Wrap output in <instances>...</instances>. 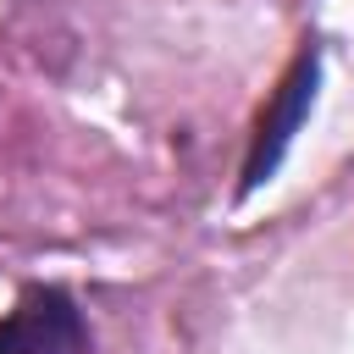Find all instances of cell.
Segmentation results:
<instances>
[{"mask_svg": "<svg viewBox=\"0 0 354 354\" xmlns=\"http://www.w3.org/2000/svg\"><path fill=\"white\" fill-rule=\"evenodd\" d=\"M315 83H321V44L315 39H304V50L293 55V66L282 72V83H277V94H271V105L260 111V122H254V133H249V155H243V194H254L260 183H271V171L282 166V155H288V144H293V133L304 127V116H310V105H315Z\"/></svg>", "mask_w": 354, "mask_h": 354, "instance_id": "6da1fadb", "label": "cell"}, {"mask_svg": "<svg viewBox=\"0 0 354 354\" xmlns=\"http://www.w3.org/2000/svg\"><path fill=\"white\" fill-rule=\"evenodd\" d=\"M88 321L77 299L55 282L28 288L6 315H0V354H88Z\"/></svg>", "mask_w": 354, "mask_h": 354, "instance_id": "7a4b0ae2", "label": "cell"}]
</instances>
